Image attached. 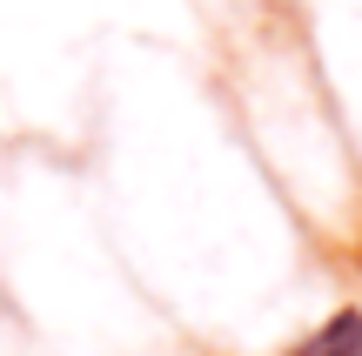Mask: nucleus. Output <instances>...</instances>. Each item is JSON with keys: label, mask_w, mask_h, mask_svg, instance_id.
I'll return each instance as SVG.
<instances>
[{"label": "nucleus", "mask_w": 362, "mask_h": 356, "mask_svg": "<svg viewBox=\"0 0 362 356\" xmlns=\"http://www.w3.org/2000/svg\"><path fill=\"white\" fill-rule=\"evenodd\" d=\"M275 356H362V303H336L322 323H309L296 343H282Z\"/></svg>", "instance_id": "obj_1"}, {"label": "nucleus", "mask_w": 362, "mask_h": 356, "mask_svg": "<svg viewBox=\"0 0 362 356\" xmlns=\"http://www.w3.org/2000/svg\"><path fill=\"white\" fill-rule=\"evenodd\" d=\"M349 263H356V276H362V222H356V242H349Z\"/></svg>", "instance_id": "obj_2"}]
</instances>
